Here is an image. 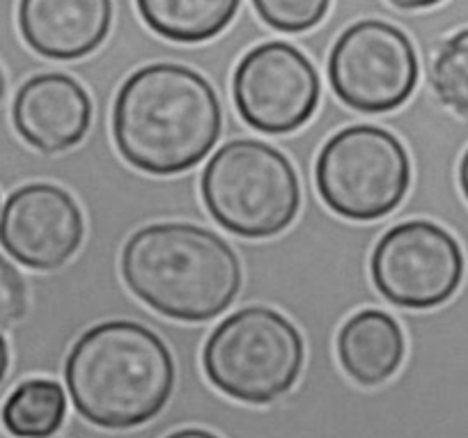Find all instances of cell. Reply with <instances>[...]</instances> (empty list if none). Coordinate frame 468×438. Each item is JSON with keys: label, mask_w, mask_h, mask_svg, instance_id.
<instances>
[{"label": "cell", "mask_w": 468, "mask_h": 438, "mask_svg": "<svg viewBox=\"0 0 468 438\" xmlns=\"http://www.w3.org/2000/svg\"><path fill=\"white\" fill-rule=\"evenodd\" d=\"M241 0H136L143 21L161 37L197 44L232 24Z\"/></svg>", "instance_id": "5bb4252c"}, {"label": "cell", "mask_w": 468, "mask_h": 438, "mask_svg": "<svg viewBox=\"0 0 468 438\" xmlns=\"http://www.w3.org/2000/svg\"><path fill=\"white\" fill-rule=\"evenodd\" d=\"M200 191L216 223L246 239L285 232L301 207L294 166L262 140L223 144L202 170Z\"/></svg>", "instance_id": "277c9868"}, {"label": "cell", "mask_w": 468, "mask_h": 438, "mask_svg": "<svg viewBox=\"0 0 468 438\" xmlns=\"http://www.w3.org/2000/svg\"><path fill=\"white\" fill-rule=\"evenodd\" d=\"M314 182L331 211L349 220H379L399 207L411 187V161L390 131L346 126L326 140Z\"/></svg>", "instance_id": "8992f818"}, {"label": "cell", "mask_w": 468, "mask_h": 438, "mask_svg": "<svg viewBox=\"0 0 468 438\" xmlns=\"http://www.w3.org/2000/svg\"><path fill=\"white\" fill-rule=\"evenodd\" d=\"M241 120L262 134H292L317 111L322 80L308 56L287 42H267L246 53L232 79Z\"/></svg>", "instance_id": "9c48e42d"}, {"label": "cell", "mask_w": 468, "mask_h": 438, "mask_svg": "<svg viewBox=\"0 0 468 438\" xmlns=\"http://www.w3.org/2000/svg\"><path fill=\"white\" fill-rule=\"evenodd\" d=\"M112 0H19V28L35 53L51 60L90 56L111 33Z\"/></svg>", "instance_id": "7c38bea8"}, {"label": "cell", "mask_w": 468, "mask_h": 438, "mask_svg": "<svg viewBox=\"0 0 468 438\" xmlns=\"http://www.w3.org/2000/svg\"><path fill=\"white\" fill-rule=\"evenodd\" d=\"M303 360L305 345L299 328L264 305L223 319L202 351L207 379L223 395L246 404H269L290 392Z\"/></svg>", "instance_id": "5b68a950"}, {"label": "cell", "mask_w": 468, "mask_h": 438, "mask_svg": "<svg viewBox=\"0 0 468 438\" xmlns=\"http://www.w3.org/2000/svg\"><path fill=\"white\" fill-rule=\"evenodd\" d=\"M122 278L164 317L209 322L241 289V264L225 239L193 223H154L124 243Z\"/></svg>", "instance_id": "3957f363"}, {"label": "cell", "mask_w": 468, "mask_h": 438, "mask_svg": "<svg viewBox=\"0 0 468 438\" xmlns=\"http://www.w3.org/2000/svg\"><path fill=\"white\" fill-rule=\"evenodd\" d=\"M71 404L94 427L133 429L164 411L175 388V360L152 328L127 319L97 324L65 363Z\"/></svg>", "instance_id": "7a4b0ae2"}, {"label": "cell", "mask_w": 468, "mask_h": 438, "mask_svg": "<svg viewBox=\"0 0 468 438\" xmlns=\"http://www.w3.org/2000/svg\"><path fill=\"white\" fill-rule=\"evenodd\" d=\"M431 88L443 106L468 117V28L443 42L431 67Z\"/></svg>", "instance_id": "2e32d148"}, {"label": "cell", "mask_w": 468, "mask_h": 438, "mask_svg": "<svg viewBox=\"0 0 468 438\" xmlns=\"http://www.w3.org/2000/svg\"><path fill=\"white\" fill-rule=\"evenodd\" d=\"M223 112L209 80L175 62L141 67L112 103L117 152L147 175H179L200 164L220 138Z\"/></svg>", "instance_id": "6da1fadb"}, {"label": "cell", "mask_w": 468, "mask_h": 438, "mask_svg": "<svg viewBox=\"0 0 468 438\" xmlns=\"http://www.w3.org/2000/svg\"><path fill=\"white\" fill-rule=\"evenodd\" d=\"M260 19L281 33H305L324 21L331 0H253Z\"/></svg>", "instance_id": "e0dca14e"}, {"label": "cell", "mask_w": 468, "mask_h": 438, "mask_svg": "<svg viewBox=\"0 0 468 438\" xmlns=\"http://www.w3.org/2000/svg\"><path fill=\"white\" fill-rule=\"evenodd\" d=\"M459 187H462L463 198L468 200V150L463 152L462 164H459Z\"/></svg>", "instance_id": "ffe728a7"}, {"label": "cell", "mask_w": 468, "mask_h": 438, "mask_svg": "<svg viewBox=\"0 0 468 438\" xmlns=\"http://www.w3.org/2000/svg\"><path fill=\"white\" fill-rule=\"evenodd\" d=\"M12 120L35 150L58 155L76 147L92 124V101L71 76L51 71L26 80L15 97Z\"/></svg>", "instance_id": "8fae6325"}, {"label": "cell", "mask_w": 468, "mask_h": 438, "mask_svg": "<svg viewBox=\"0 0 468 438\" xmlns=\"http://www.w3.org/2000/svg\"><path fill=\"white\" fill-rule=\"evenodd\" d=\"M370 271L386 301L430 310L445 304L462 284L463 252L448 230L416 219L395 225L379 239Z\"/></svg>", "instance_id": "ba28073f"}, {"label": "cell", "mask_w": 468, "mask_h": 438, "mask_svg": "<svg viewBox=\"0 0 468 438\" xmlns=\"http://www.w3.org/2000/svg\"><path fill=\"white\" fill-rule=\"evenodd\" d=\"M3 92H5V76L0 71V97H3Z\"/></svg>", "instance_id": "7402d4cb"}, {"label": "cell", "mask_w": 468, "mask_h": 438, "mask_svg": "<svg viewBox=\"0 0 468 438\" xmlns=\"http://www.w3.org/2000/svg\"><path fill=\"white\" fill-rule=\"evenodd\" d=\"M328 80L337 99L354 111H395L416 90V48L398 26L379 19L358 21L333 44Z\"/></svg>", "instance_id": "52a82bcc"}, {"label": "cell", "mask_w": 468, "mask_h": 438, "mask_svg": "<svg viewBox=\"0 0 468 438\" xmlns=\"http://www.w3.org/2000/svg\"><path fill=\"white\" fill-rule=\"evenodd\" d=\"M83 237L80 207L56 184L35 182L16 188L0 214V243L28 269L51 271L67 264Z\"/></svg>", "instance_id": "30bf717a"}, {"label": "cell", "mask_w": 468, "mask_h": 438, "mask_svg": "<svg viewBox=\"0 0 468 438\" xmlns=\"http://www.w3.org/2000/svg\"><path fill=\"white\" fill-rule=\"evenodd\" d=\"M67 395L51 379H28L19 383L3 406V424L16 438H48L62 427Z\"/></svg>", "instance_id": "9a60e30c"}, {"label": "cell", "mask_w": 468, "mask_h": 438, "mask_svg": "<svg viewBox=\"0 0 468 438\" xmlns=\"http://www.w3.org/2000/svg\"><path fill=\"white\" fill-rule=\"evenodd\" d=\"M7 365H10V349H7L5 337L0 336V381L5 379L7 374Z\"/></svg>", "instance_id": "44dd1931"}, {"label": "cell", "mask_w": 468, "mask_h": 438, "mask_svg": "<svg viewBox=\"0 0 468 438\" xmlns=\"http://www.w3.org/2000/svg\"><path fill=\"white\" fill-rule=\"evenodd\" d=\"M399 10H425V7L439 5L441 0H390Z\"/></svg>", "instance_id": "ac0fdd59"}, {"label": "cell", "mask_w": 468, "mask_h": 438, "mask_svg": "<svg viewBox=\"0 0 468 438\" xmlns=\"http://www.w3.org/2000/svg\"><path fill=\"white\" fill-rule=\"evenodd\" d=\"M165 438H220L216 436V433L207 432V429H179V432H173L168 433Z\"/></svg>", "instance_id": "d6986e66"}, {"label": "cell", "mask_w": 468, "mask_h": 438, "mask_svg": "<svg viewBox=\"0 0 468 438\" xmlns=\"http://www.w3.org/2000/svg\"><path fill=\"white\" fill-rule=\"evenodd\" d=\"M407 354L402 326L381 310L351 315L337 333V360L358 386H381L388 381Z\"/></svg>", "instance_id": "4fadbf2b"}]
</instances>
